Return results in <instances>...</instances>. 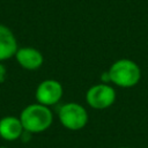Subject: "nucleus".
<instances>
[{
	"instance_id": "8",
	"label": "nucleus",
	"mask_w": 148,
	"mask_h": 148,
	"mask_svg": "<svg viewBox=\"0 0 148 148\" xmlns=\"http://www.w3.org/2000/svg\"><path fill=\"white\" fill-rule=\"evenodd\" d=\"M24 130L18 117L5 116L0 119V138L6 141H15L20 139Z\"/></svg>"
},
{
	"instance_id": "6",
	"label": "nucleus",
	"mask_w": 148,
	"mask_h": 148,
	"mask_svg": "<svg viewBox=\"0 0 148 148\" xmlns=\"http://www.w3.org/2000/svg\"><path fill=\"white\" fill-rule=\"evenodd\" d=\"M14 58L22 68L28 71H36L40 68L44 62L43 53L38 49L32 46L18 47Z\"/></svg>"
},
{
	"instance_id": "3",
	"label": "nucleus",
	"mask_w": 148,
	"mask_h": 148,
	"mask_svg": "<svg viewBox=\"0 0 148 148\" xmlns=\"http://www.w3.org/2000/svg\"><path fill=\"white\" fill-rule=\"evenodd\" d=\"M58 119L65 128L69 131H80L88 124L89 114L82 104L67 102L59 108Z\"/></svg>"
},
{
	"instance_id": "7",
	"label": "nucleus",
	"mask_w": 148,
	"mask_h": 148,
	"mask_svg": "<svg viewBox=\"0 0 148 148\" xmlns=\"http://www.w3.org/2000/svg\"><path fill=\"white\" fill-rule=\"evenodd\" d=\"M18 49L14 32L5 24L0 23V61L13 58Z\"/></svg>"
},
{
	"instance_id": "2",
	"label": "nucleus",
	"mask_w": 148,
	"mask_h": 148,
	"mask_svg": "<svg viewBox=\"0 0 148 148\" xmlns=\"http://www.w3.org/2000/svg\"><path fill=\"white\" fill-rule=\"evenodd\" d=\"M110 83L120 88L135 87L141 80V69L139 65L127 58L116 60L108 69Z\"/></svg>"
},
{
	"instance_id": "9",
	"label": "nucleus",
	"mask_w": 148,
	"mask_h": 148,
	"mask_svg": "<svg viewBox=\"0 0 148 148\" xmlns=\"http://www.w3.org/2000/svg\"><path fill=\"white\" fill-rule=\"evenodd\" d=\"M118 148H131V147H126V146H123V147H118Z\"/></svg>"
},
{
	"instance_id": "5",
	"label": "nucleus",
	"mask_w": 148,
	"mask_h": 148,
	"mask_svg": "<svg viewBox=\"0 0 148 148\" xmlns=\"http://www.w3.org/2000/svg\"><path fill=\"white\" fill-rule=\"evenodd\" d=\"M64 95L62 84L54 79H46L39 82L35 91V98L37 103L45 106H52L60 102Z\"/></svg>"
},
{
	"instance_id": "10",
	"label": "nucleus",
	"mask_w": 148,
	"mask_h": 148,
	"mask_svg": "<svg viewBox=\"0 0 148 148\" xmlns=\"http://www.w3.org/2000/svg\"><path fill=\"white\" fill-rule=\"evenodd\" d=\"M0 148H8V147H2V146H1V147H0Z\"/></svg>"
},
{
	"instance_id": "4",
	"label": "nucleus",
	"mask_w": 148,
	"mask_h": 148,
	"mask_svg": "<svg viewBox=\"0 0 148 148\" xmlns=\"http://www.w3.org/2000/svg\"><path fill=\"white\" fill-rule=\"evenodd\" d=\"M117 94L110 83H97L91 86L86 92V102L94 110H104L113 105Z\"/></svg>"
},
{
	"instance_id": "1",
	"label": "nucleus",
	"mask_w": 148,
	"mask_h": 148,
	"mask_svg": "<svg viewBox=\"0 0 148 148\" xmlns=\"http://www.w3.org/2000/svg\"><path fill=\"white\" fill-rule=\"evenodd\" d=\"M23 130L30 134L43 133L50 128L53 123V113L49 106L39 103L27 105L18 116Z\"/></svg>"
}]
</instances>
